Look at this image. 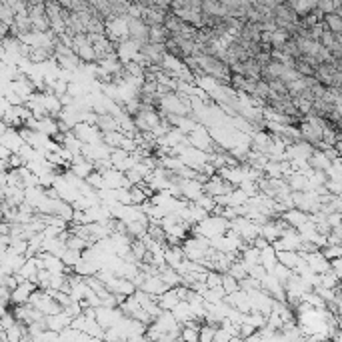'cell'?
I'll use <instances>...</instances> for the list:
<instances>
[{
    "label": "cell",
    "mask_w": 342,
    "mask_h": 342,
    "mask_svg": "<svg viewBox=\"0 0 342 342\" xmlns=\"http://www.w3.org/2000/svg\"><path fill=\"white\" fill-rule=\"evenodd\" d=\"M72 134L82 144H100L102 142V132L96 126H88V124H82V122L72 128Z\"/></svg>",
    "instance_id": "cell-1"
},
{
    "label": "cell",
    "mask_w": 342,
    "mask_h": 342,
    "mask_svg": "<svg viewBox=\"0 0 342 342\" xmlns=\"http://www.w3.org/2000/svg\"><path fill=\"white\" fill-rule=\"evenodd\" d=\"M128 38L138 42L140 46L148 44V26L142 18H128Z\"/></svg>",
    "instance_id": "cell-2"
},
{
    "label": "cell",
    "mask_w": 342,
    "mask_h": 342,
    "mask_svg": "<svg viewBox=\"0 0 342 342\" xmlns=\"http://www.w3.org/2000/svg\"><path fill=\"white\" fill-rule=\"evenodd\" d=\"M178 188H180V194H182V198L184 200H188V202H196L202 194H204V190H202V184L200 182H196V180H180V184H178Z\"/></svg>",
    "instance_id": "cell-3"
},
{
    "label": "cell",
    "mask_w": 342,
    "mask_h": 342,
    "mask_svg": "<svg viewBox=\"0 0 342 342\" xmlns=\"http://www.w3.org/2000/svg\"><path fill=\"white\" fill-rule=\"evenodd\" d=\"M136 290H142V292H146V294H150V296H154V298H156V296L164 294V292H166V290H170V288L164 284L158 276H146V278H144V282L138 286Z\"/></svg>",
    "instance_id": "cell-4"
},
{
    "label": "cell",
    "mask_w": 342,
    "mask_h": 342,
    "mask_svg": "<svg viewBox=\"0 0 342 342\" xmlns=\"http://www.w3.org/2000/svg\"><path fill=\"white\" fill-rule=\"evenodd\" d=\"M278 218H280V220H284L286 226L294 228V230H296L298 226H302L304 222H308V214H306V212H300V210H296V208L284 210Z\"/></svg>",
    "instance_id": "cell-5"
},
{
    "label": "cell",
    "mask_w": 342,
    "mask_h": 342,
    "mask_svg": "<svg viewBox=\"0 0 342 342\" xmlns=\"http://www.w3.org/2000/svg\"><path fill=\"white\" fill-rule=\"evenodd\" d=\"M178 302H180V298H178V294H176V290H174V288L166 290V292H164V294H160V296H156V304H158V308H160V310H166V312H170Z\"/></svg>",
    "instance_id": "cell-6"
},
{
    "label": "cell",
    "mask_w": 342,
    "mask_h": 342,
    "mask_svg": "<svg viewBox=\"0 0 342 342\" xmlns=\"http://www.w3.org/2000/svg\"><path fill=\"white\" fill-rule=\"evenodd\" d=\"M96 128L106 134V132H120V126H118V120L110 116V114H98L96 118Z\"/></svg>",
    "instance_id": "cell-7"
},
{
    "label": "cell",
    "mask_w": 342,
    "mask_h": 342,
    "mask_svg": "<svg viewBox=\"0 0 342 342\" xmlns=\"http://www.w3.org/2000/svg\"><path fill=\"white\" fill-rule=\"evenodd\" d=\"M288 6L294 10V14H296L298 18H304V16H308L310 12L316 10V0H304V2L292 0V2H288Z\"/></svg>",
    "instance_id": "cell-8"
},
{
    "label": "cell",
    "mask_w": 342,
    "mask_h": 342,
    "mask_svg": "<svg viewBox=\"0 0 342 342\" xmlns=\"http://www.w3.org/2000/svg\"><path fill=\"white\" fill-rule=\"evenodd\" d=\"M306 164H308L312 170H320V172H326L330 168V160H326V156H324L320 150H314V152L308 156Z\"/></svg>",
    "instance_id": "cell-9"
},
{
    "label": "cell",
    "mask_w": 342,
    "mask_h": 342,
    "mask_svg": "<svg viewBox=\"0 0 342 342\" xmlns=\"http://www.w3.org/2000/svg\"><path fill=\"white\" fill-rule=\"evenodd\" d=\"M258 264H260L266 272H270V270L276 266V252H274V248H272V246H266L264 250H260Z\"/></svg>",
    "instance_id": "cell-10"
},
{
    "label": "cell",
    "mask_w": 342,
    "mask_h": 342,
    "mask_svg": "<svg viewBox=\"0 0 342 342\" xmlns=\"http://www.w3.org/2000/svg\"><path fill=\"white\" fill-rule=\"evenodd\" d=\"M302 258L298 256V252H288V250H282V252H276V262L278 264H282V266H286L290 272L298 266V262H300Z\"/></svg>",
    "instance_id": "cell-11"
},
{
    "label": "cell",
    "mask_w": 342,
    "mask_h": 342,
    "mask_svg": "<svg viewBox=\"0 0 342 342\" xmlns=\"http://www.w3.org/2000/svg\"><path fill=\"white\" fill-rule=\"evenodd\" d=\"M200 12L206 14V16H210V18H224V8H222V2H218V0L202 2Z\"/></svg>",
    "instance_id": "cell-12"
},
{
    "label": "cell",
    "mask_w": 342,
    "mask_h": 342,
    "mask_svg": "<svg viewBox=\"0 0 342 342\" xmlns=\"http://www.w3.org/2000/svg\"><path fill=\"white\" fill-rule=\"evenodd\" d=\"M242 68H244V78H250L254 82L260 80V64L254 60V58H248L242 62Z\"/></svg>",
    "instance_id": "cell-13"
},
{
    "label": "cell",
    "mask_w": 342,
    "mask_h": 342,
    "mask_svg": "<svg viewBox=\"0 0 342 342\" xmlns=\"http://www.w3.org/2000/svg\"><path fill=\"white\" fill-rule=\"evenodd\" d=\"M288 40H290V34L284 32V30H280V28H276L274 32H270V48H272V50H280Z\"/></svg>",
    "instance_id": "cell-14"
},
{
    "label": "cell",
    "mask_w": 342,
    "mask_h": 342,
    "mask_svg": "<svg viewBox=\"0 0 342 342\" xmlns=\"http://www.w3.org/2000/svg\"><path fill=\"white\" fill-rule=\"evenodd\" d=\"M248 202V196L240 190V188H234L230 194H228V206L226 208H236V206H244Z\"/></svg>",
    "instance_id": "cell-15"
},
{
    "label": "cell",
    "mask_w": 342,
    "mask_h": 342,
    "mask_svg": "<svg viewBox=\"0 0 342 342\" xmlns=\"http://www.w3.org/2000/svg\"><path fill=\"white\" fill-rule=\"evenodd\" d=\"M80 258H82V252H78V250H70V248H66V250L62 252V256H60L62 264H64V266H70V268H74V266L80 262Z\"/></svg>",
    "instance_id": "cell-16"
},
{
    "label": "cell",
    "mask_w": 342,
    "mask_h": 342,
    "mask_svg": "<svg viewBox=\"0 0 342 342\" xmlns=\"http://www.w3.org/2000/svg\"><path fill=\"white\" fill-rule=\"evenodd\" d=\"M226 274H230L234 280H238V282H240V280H244V278L248 276V268H246L240 260H236V262H232V264H230V268H228Z\"/></svg>",
    "instance_id": "cell-17"
},
{
    "label": "cell",
    "mask_w": 342,
    "mask_h": 342,
    "mask_svg": "<svg viewBox=\"0 0 342 342\" xmlns=\"http://www.w3.org/2000/svg\"><path fill=\"white\" fill-rule=\"evenodd\" d=\"M322 22L332 34H342V18H338L336 14H326L322 18Z\"/></svg>",
    "instance_id": "cell-18"
},
{
    "label": "cell",
    "mask_w": 342,
    "mask_h": 342,
    "mask_svg": "<svg viewBox=\"0 0 342 342\" xmlns=\"http://www.w3.org/2000/svg\"><path fill=\"white\" fill-rule=\"evenodd\" d=\"M268 274H272V276H274V278H276V280H278V282H280L282 286H284L286 282H288V280L292 278V272H290V270H288L286 266L278 264V262H276V266H274V268H272V270H270Z\"/></svg>",
    "instance_id": "cell-19"
},
{
    "label": "cell",
    "mask_w": 342,
    "mask_h": 342,
    "mask_svg": "<svg viewBox=\"0 0 342 342\" xmlns=\"http://www.w3.org/2000/svg\"><path fill=\"white\" fill-rule=\"evenodd\" d=\"M122 140H124V134L122 132H106V134H102V142L108 146V148H120V144H122Z\"/></svg>",
    "instance_id": "cell-20"
},
{
    "label": "cell",
    "mask_w": 342,
    "mask_h": 342,
    "mask_svg": "<svg viewBox=\"0 0 342 342\" xmlns=\"http://www.w3.org/2000/svg\"><path fill=\"white\" fill-rule=\"evenodd\" d=\"M204 284L208 290H218V288H222V274L220 272H214V270H208V274H206V278H204Z\"/></svg>",
    "instance_id": "cell-21"
},
{
    "label": "cell",
    "mask_w": 342,
    "mask_h": 342,
    "mask_svg": "<svg viewBox=\"0 0 342 342\" xmlns=\"http://www.w3.org/2000/svg\"><path fill=\"white\" fill-rule=\"evenodd\" d=\"M66 248H70V250H78V252H84V250L88 248V242H86V240H82V238H78V236H74V234H70V236H68V240H66Z\"/></svg>",
    "instance_id": "cell-22"
},
{
    "label": "cell",
    "mask_w": 342,
    "mask_h": 342,
    "mask_svg": "<svg viewBox=\"0 0 342 342\" xmlns=\"http://www.w3.org/2000/svg\"><path fill=\"white\" fill-rule=\"evenodd\" d=\"M214 332H216V326L200 324V330H198V342H212L214 340Z\"/></svg>",
    "instance_id": "cell-23"
},
{
    "label": "cell",
    "mask_w": 342,
    "mask_h": 342,
    "mask_svg": "<svg viewBox=\"0 0 342 342\" xmlns=\"http://www.w3.org/2000/svg\"><path fill=\"white\" fill-rule=\"evenodd\" d=\"M222 290H224V294H234V292H238L240 290V286H238V280H234L230 274H222Z\"/></svg>",
    "instance_id": "cell-24"
},
{
    "label": "cell",
    "mask_w": 342,
    "mask_h": 342,
    "mask_svg": "<svg viewBox=\"0 0 342 342\" xmlns=\"http://www.w3.org/2000/svg\"><path fill=\"white\" fill-rule=\"evenodd\" d=\"M320 254L330 262V260H334V258H340L342 256V248L340 246H330V244H326L324 248H320Z\"/></svg>",
    "instance_id": "cell-25"
},
{
    "label": "cell",
    "mask_w": 342,
    "mask_h": 342,
    "mask_svg": "<svg viewBox=\"0 0 342 342\" xmlns=\"http://www.w3.org/2000/svg\"><path fill=\"white\" fill-rule=\"evenodd\" d=\"M86 184H88V186H92L94 190H102V188H106V186H104V178H102V174H98V172H92V174L86 178Z\"/></svg>",
    "instance_id": "cell-26"
},
{
    "label": "cell",
    "mask_w": 342,
    "mask_h": 342,
    "mask_svg": "<svg viewBox=\"0 0 342 342\" xmlns=\"http://www.w3.org/2000/svg\"><path fill=\"white\" fill-rule=\"evenodd\" d=\"M266 274H268V272H266L260 264H254V266H250V268H248V276H250V278H254V280H258V282H260Z\"/></svg>",
    "instance_id": "cell-27"
},
{
    "label": "cell",
    "mask_w": 342,
    "mask_h": 342,
    "mask_svg": "<svg viewBox=\"0 0 342 342\" xmlns=\"http://www.w3.org/2000/svg\"><path fill=\"white\" fill-rule=\"evenodd\" d=\"M324 188H326V192L332 194V196H340V192H342V184L340 182H334V180H326Z\"/></svg>",
    "instance_id": "cell-28"
},
{
    "label": "cell",
    "mask_w": 342,
    "mask_h": 342,
    "mask_svg": "<svg viewBox=\"0 0 342 342\" xmlns=\"http://www.w3.org/2000/svg\"><path fill=\"white\" fill-rule=\"evenodd\" d=\"M326 224H328L330 228L340 226V212H332V214H328V216H326Z\"/></svg>",
    "instance_id": "cell-29"
},
{
    "label": "cell",
    "mask_w": 342,
    "mask_h": 342,
    "mask_svg": "<svg viewBox=\"0 0 342 342\" xmlns=\"http://www.w3.org/2000/svg\"><path fill=\"white\" fill-rule=\"evenodd\" d=\"M6 34H8V26H6V24H2V22H0V40H2V38H4V36H6Z\"/></svg>",
    "instance_id": "cell-30"
}]
</instances>
